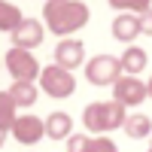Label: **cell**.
Listing matches in <instances>:
<instances>
[{
    "label": "cell",
    "mask_w": 152,
    "mask_h": 152,
    "mask_svg": "<svg viewBox=\"0 0 152 152\" xmlns=\"http://www.w3.org/2000/svg\"><path fill=\"white\" fill-rule=\"evenodd\" d=\"M43 21H46V28L58 34V37H67L73 31H79L85 28V21H88V6L82 3V0H46V6H43Z\"/></svg>",
    "instance_id": "6da1fadb"
},
{
    "label": "cell",
    "mask_w": 152,
    "mask_h": 152,
    "mask_svg": "<svg viewBox=\"0 0 152 152\" xmlns=\"http://www.w3.org/2000/svg\"><path fill=\"white\" fill-rule=\"evenodd\" d=\"M125 107L119 100H100V104H88L82 113V125L91 134H107V131H116L125 128Z\"/></svg>",
    "instance_id": "7a4b0ae2"
},
{
    "label": "cell",
    "mask_w": 152,
    "mask_h": 152,
    "mask_svg": "<svg viewBox=\"0 0 152 152\" xmlns=\"http://www.w3.org/2000/svg\"><path fill=\"white\" fill-rule=\"evenodd\" d=\"M122 58H113V55H97L85 64V79L91 85H116L122 79Z\"/></svg>",
    "instance_id": "3957f363"
},
{
    "label": "cell",
    "mask_w": 152,
    "mask_h": 152,
    "mask_svg": "<svg viewBox=\"0 0 152 152\" xmlns=\"http://www.w3.org/2000/svg\"><path fill=\"white\" fill-rule=\"evenodd\" d=\"M40 88H43L49 97H70V94L76 91V79H73L70 70L52 64V67H43V73H40Z\"/></svg>",
    "instance_id": "277c9868"
},
{
    "label": "cell",
    "mask_w": 152,
    "mask_h": 152,
    "mask_svg": "<svg viewBox=\"0 0 152 152\" xmlns=\"http://www.w3.org/2000/svg\"><path fill=\"white\" fill-rule=\"evenodd\" d=\"M6 70L12 73L15 82H34L37 76L43 73L40 64H37V58L28 52V49H18V46H12L6 52Z\"/></svg>",
    "instance_id": "5b68a950"
},
{
    "label": "cell",
    "mask_w": 152,
    "mask_h": 152,
    "mask_svg": "<svg viewBox=\"0 0 152 152\" xmlns=\"http://www.w3.org/2000/svg\"><path fill=\"white\" fill-rule=\"evenodd\" d=\"M149 97V88L137 79V76H122V79L113 85V100H119L122 107H137Z\"/></svg>",
    "instance_id": "8992f818"
},
{
    "label": "cell",
    "mask_w": 152,
    "mask_h": 152,
    "mask_svg": "<svg viewBox=\"0 0 152 152\" xmlns=\"http://www.w3.org/2000/svg\"><path fill=\"white\" fill-rule=\"evenodd\" d=\"M12 137L24 146H34L46 137V119H37V116H18L15 125H12Z\"/></svg>",
    "instance_id": "52a82bcc"
},
{
    "label": "cell",
    "mask_w": 152,
    "mask_h": 152,
    "mask_svg": "<svg viewBox=\"0 0 152 152\" xmlns=\"http://www.w3.org/2000/svg\"><path fill=\"white\" fill-rule=\"evenodd\" d=\"M85 61V46L79 43V40H61L58 46H55V64L58 67H64V70H73V67H79Z\"/></svg>",
    "instance_id": "ba28073f"
},
{
    "label": "cell",
    "mask_w": 152,
    "mask_h": 152,
    "mask_svg": "<svg viewBox=\"0 0 152 152\" xmlns=\"http://www.w3.org/2000/svg\"><path fill=\"white\" fill-rule=\"evenodd\" d=\"M43 43V24L37 21V18H24L15 31H12V46H18V49H37Z\"/></svg>",
    "instance_id": "9c48e42d"
},
{
    "label": "cell",
    "mask_w": 152,
    "mask_h": 152,
    "mask_svg": "<svg viewBox=\"0 0 152 152\" xmlns=\"http://www.w3.org/2000/svg\"><path fill=\"white\" fill-rule=\"evenodd\" d=\"M140 34H143L140 15H134V12H119V15L113 18V37H116L119 43H134Z\"/></svg>",
    "instance_id": "30bf717a"
},
{
    "label": "cell",
    "mask_w": 152,
    "mask_h": 152,
    "mask_svg": "<svg viewBox=\"0 0 152 152\" xmlns=\"http://www.w3.org/2000/svg\"><path fill=\"white\" fill-rule=\"evenodd\" d=\"M70 131H73V119L67 113H52L46 119V137L49 140H67Z\"/></svg>",
    "instance_id": "8fae6325"
},
{
    "label": "cell",
    "mask_w": 152,
    "mask_h": 152,
    "mask_svg": "<svg viewBox=\"0 0 152 152\" xmlns=\"http://www.w3.org/2000/svg\"><path fill=\"white\" fill-rule=\"evenodd\" d=\"M146 49H140V46H128L122 52V70L128 73V76H134V73H143L146 70Z\"/></svg>",
    "instance_id": "7c38bea8"
},
{
    "label": "cell",
    "mask_w": 152,
    "mask_h": 152,
    "mask_svg": "<svg viewBox=\"0 0 152 152\" xmlns=\"http://www.w3.org/2000/svg\"><path fill=\"white\" fill-rule=\"evenodd\" d=\"M125 134L134 137V140H143V137L152 134V119L143 116V113H134V116L125 119Z\"/></svg>",
    "instance_id": "4fadbf2b"
},
{
    "label": "cell",
    "mask_w": 152,
    "mask_h": 152,
    "mask_svg": "<svg viewBox=\"0 0 152 152\" xmlns=\"http://www.w3.org/2000/svg\"><path fill=\"white\" fill-rule=\"evenodd\" d=\"M9 97L15 100V107H34L37 104V85L34 82H12Z\"/></svg>",
    "instance_id": "5bb4252c"
},
{
    "label": "cell",
    "mask_w": 152,
    "mask_h": 152,
    "mask_svg": "<svg viewBox=\"0 0 152 152\" xmlns=\"http://www.w3.org/2000/svg\"><path fill=\"white\" fill-rule=\"evenodd\" d=\"M15 100L9 97V91H3L0 94V131H12V125H15Z\"/></svg>",
    "instance_id": "9a60e30c"
},
{
    "label": "cell",
    "mask_w": 152,
    "mask_h": 152,
    "mask_svg": "<svg viewBox=\"0 0 152 152\" xmlns=\"http://www.w3.org/2000/svg\"><path fill=\"white\" fill-rule=\"evenodd\" d=\"M24 21V15L18 12V6H12V3H0V31H15L18 24Z\"/></svg>",
    "instance_id": "2e32d148"
},
{
    "label": "cell",
    "mask_w": 152,
    "mask_h": 152,
    "mask_svg": "<svg viewBox=\"0 0 152 152\" xmlns=\"http://www.w3.org/2000/svg\"><path fill=\"white\" fill-rule=\"evenodd\" d=\"M113 9H122V12H134V15H143L146 9H152V0H110Z\"/></svg>",
    "instance_id": "e0dca14e"
},
{
    "label": "cell",
    "mask_w": 152,
    "mask_h": 152,
    "mask_svg": "<svg viewBox=\"0 0 152 152\" xmlns=\"http://www.w3.org/2000/svg\"><path fill=\"white\" fill-rule=\"evenodd\" d=\"M85 152H119V149H116V143L110 137L100 134V137H88V149Z\"/></svg>",
    "instance_id": "ac0fdd59"
},
{
    "label": "cell",
    "mask_w": 152,
    "mask_h": 152,
    "mask_svg": "<svg viewBox=\"0 0 152 152\" xmlns=\"http://www.w3.org/2000/svg\"><path fill=\"white\" fill-rule=\"evenodd\" d=\"M88 149V137L85 134H70L67 137V152H85Z\"/></svg>",
    "instance_id": "d6986e66"
},
{
    "label": "cell",
    "mask_w": 152,
    "mask_h": 152,
    "mask_svg": "<svg viewBox=\"0 0 152 152\" xmlns=\"http://www.w3.org/2000/svg\"><path fill=\"white\" fill-rule=\"evenodd\" d=\"M140 28H143L146 37H152V9H146L143 15H140Z\"/></svg>",
    "instance_id": "ffe728a7"
},
{
    "label": "cell",
    "mask_w": 152,
    "mask_h": 152,
    "mask_svg": "<svg viewBox=\"0 0 152 152\" xmlns=\"http://www.w3.org/2000/svg\"><path fill=\"white\" fill-rule=\"evenodd\" d=\"M146 88H149V97H152V79H149V82H146Z\"/></svg>",
    "instance_id": "44dd1931"
},
{
    "label": "cell",
    "mask_w": 152,
    "mask_h": 152,
    "mask_svg": "<svg viewBox=\"0 0 152 152\" xmlns=\"http://www.w3.org/2000/svg\"><path fill=\"white\" fill-rule=\"evenodd\" d=\"M149 152H152V146H149Z\"/></svg>",
    "instance_id": "7402d4cb"
}]
</instances>
